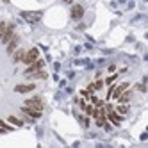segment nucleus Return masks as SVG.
Masks as SVG:
<instances>
[{
  "label": "nucleus",
  "instance_id": "obj_1",
  "mask_svg": "<svg viewBox=\"0 0 148 148\" xmlns=\"http://www.w3.org/2000/svg\"><path fill=\"white\" fill-rule=\"evenodd\" d=\"M105 116H107V120H111V123H112V125H116V127H120V125H121L123 116H121L120 112H116V111H114V107H112L111 103L107 105V111H105Z\"/></svg>",
  "mask_w": 148,
  "mask_h": 148
},
{
  "label": "nucleus",
  "instance_id": "obj_2",
  "mask_svg": "<svg viewBox=\"0 0 148 148\" xmlns=\"http://www.w3.org/2000/svg\"><path fill=\"white\" fill-rule=\"evenodd\" d=\"M25 107H30V109H36V111H41L43 112V100H41L39 97L36 98H30V100H25Z\"/></svg>",
  "mask_w": 148,
  "mask_h": 148
},
{
  "label": "nucleus",
  "instance_id": "obj_3",
  "mask_svg": "<svg viewBox=\"0 0 148 148\" xmlns=\"http://www.w3.org/2000/svg\"><path fill=\"white\" fill-rule=\"evenodd\" d=\"M39 57V52H38V48H30L29 52H25V56H23V62L29 66V64H32V62L36 61Z\"/></svg>",
  "mask_w": 148,
  "mask_h": 148
},
{
  "label": "nucleus",
  "instance_id": "obj_4",
  "mask_svg": "<svg viewBox=\"0 0 148 148\" xmlns=\"http://www.w3.org/2000/svg\"><path fill=\"white\" fill-rule=\"evenodd\" d=\"M45 66V61L43 59H36L34 62H32V64H29V68L25 70V75H29V73H34V71H38V70H41V68H43Z\"/></svg>",
  "mask_w": 148,
  "mask_h": 148
},
{
  "label": "nucleus",
  "instance_id": "obj_5",
  "mask_svg": "<svg viewBox=\"0 0 148 148\" xmlns=\"http://www.w3.org/2000/svg\"><path fill=\"white\" fill-rule=\"evenodd\" d=\"M13 36H14V25H11V23H9V25L5 27V32H4V36L0 38V41H2L4 45H7V43H9V39H11Z\"/></svg>",
  "mask_w": 148,
  "mask_h": 148
},
{
  "label": "nucleus",
  "instance_id": "obj_6",
  "mask_svg": "<svg viewBox=\"0 0 148 148\" xmlns=\"http://www.w3.org/2000/svg\"><path fill=\"white\" fill-rule=\"evenodd\" d=\"M22 16L27 20V22H39V20H41V13H39V11H36V13L23 11V13H22Z\"/></svg>",
  "mask_w": 148,
  "mask_h": 148
},
{
  "label": "nucleus",
  "instance_id": "obj_7",
  "mask_svg": "<svg viewBox=\"0 0 148 148\" xmlns=\"http://www.w3.org/2000/svg\"><path fill=\"white\" fill-rule=\"evenodd\" d=\"M82 16H84V7L79 5V4L77 5H71V18L73 20H80Z\"/></svg>",
  "mask_w": 148,
  "mask_h": 148
},
{
  "label": "nucleus",
  "instance_id": "obj_8",
  "mask_svg": "<svg viewBox=\"0 0 148 148\" xmlns=\"http://www.w3.org/2000/svg\"><path fill=\"white\" fill-rule=\"evenodd\" d=\"M18 43H20V38H18V36L14 34V36H13L11 39H9V43H7V54H9V56H11V54H13V52L16 50V47H18Z\"/></svg>",
  "mask_w": 148,
  "mask_h": 148
},
{
  "label": "nucleus",
  "instance_id": "obj_9",
  "mask_svg": "<svg viewBox=\"0 0 148 148\" xmlns=\"http://www.w3.org/2000/svg\"><path fill=\"white\" fill-rule=\"evenodd\" d=\"M34 84H18V86L14 88L16 93H30V91H34Z\"/></svg>",
  "mask_w": 148,
  "mask_h": 148
},
{
  "label": "nucleus",
  "instance_id": "obj_10",
  "mask_svg": "<svg viewBox=\"0 0 148 148\" xmlns=\"http://www.w3.org/2000/svg\"><path fill=\"white\" fill-rule=\"evenodd\" d=\"M27 116H30V118H34V120H38V118H41V111H36V109H30V107H25L23 105V109H22Z\"/></svg>",
  "mask_w": 148,
  "mask_h": 148
},
{
  "label": "nucleus",
  "instance_id": "obj_11",
  "mask_svg": "<svg viewBox=\"0 0 148 148\" xmlns=\"http://www.w3.org/2000/svg\"><path fill=\"white\" fill-rule=\"evenodd\" d=\"M130 97H132V91H129V88H127V89L120 95V97H118V102H120V103H127V102L130 100Z\"/></svg>",
  "mask_w": 148,
  "mask_h": 148
},
{
  "label": "nucleus",
  "instance_id": "obj_12",
  "mask_svg": "<svg viewBox=\"0 0 148 148\" xmlns=\"http://www.w3.org/2000/svg\"><path fill=\"white\" fill-rule=\"evenodd\" d=\"M11 56H13V61H14V62H20V61H23L25 52H23V50H14Z\"/></svg>",
  "mask_w": 148,
  "mask_h": 148
},
{
  "label": "nucleus",
  "instance_id": "obj_13",
  "mask_svg": "<svg viewBox=\"0 0 148 148\" xmlns=\"http://www.w3.org/2000/svg\"><path fill=\"white\" fill-rule=\"evenodd\" d=\"M27 77H29V79H45V77H47V73H45V71H41V70H38V71H34V73H29Z\"/></svg>",
  "mask_w": 148,
  "mask_h": 148
},
{
  "label": "nucleus",
  "instance_id": "obj_14",
  "mask_svg": "<svg viewBox=\"0 0 148 148\" xmlns=\"http://www.w3.org/2000/svg\"><path fill=\"white\" fill-rule=\"evenodd\" d=\"M114 111L120 112V114H127V112H129V105H127V103H118Z\"/></svg>",
  "mask_w": 148,
  "mask_h": 148
},
{
  "label": "nucleus",
  "instance_id": "obj_15",
  "mask_svg": "<svg viewBox=\"0 0 148 148\" xmlns=\"http://www.w3.org/2000/svg\"><path fill=\"white\" fill-rule=\"evenodd\" d=\"M7 121L11 123V125H14V127H22V125H23V121H22V120H18V118H14V116H9Z\"/></svg>",
  "mask_w": 148,
  "mask_h": 148
},
{
  "label": "nucleus",
  "instance_id": "obj_16",
  "mask_svg": "<svg viewBox=\"0 0 148 148\" xmlns=\"http://www.w3.org/2000/svg\"><path fill=\"white\" fill-rule=\"evenodd\" d=\"M0 127H2V130H4V132H7V130H11V127H9V125H7L5 121H2V120H0Z\"/></svg>",
  "mask_w": 148,
  "mask_h": 148
},
{
  "label": "nucleus",
  "instance_id": "obj_17",
  "mask_svg": "<svg viewBox=\"0 0 148 148\" xmlns=\"http://www.w3.org/2000/svg\"><path fill=\"white\" fill-rule=\"evenodd\" d=\"M93 86H95V91H97V89H102V88H103V82H102V80H97Z\"/></svg>",
  "mask_w": 148,
  "mask_h": 148
},
{
  "label": "nucleus",
  "instance_id": "obj_18",
  "mask_svg": "<svg viewBox=\"0 0 148 148\" xmlns=\"http://www.w3.org/2000/svg\"><path fill=\"white\" fill-rule=\"evenodd\" d=\"M5 27H7V25H5L4 22H2V23H0V38H2V36H4V32H5Z\"/></svg>",
  "mask_w": 148,
  "mask_h": 148
},
{
  "label": "nucleus",
  "instance_id": "obj_19",
  "mask_svg": "<svg viewBox=\"0 0 148 148\" xmlns=\"http://www.w3.org/2000/svg\"><path fill=\"white\" fill-rule=\"evenodd\" d=\"M116 77H118V75H111V77H109L107 80H105V82H107V84H111V82H114V80H116Z\"/></svg>",
  "mask_w": 148,
  "mask_h": 148
},
{
  "label": "nucleus",
  "instance_id": "obj_20",
  "mask_svg": "<svg viewBox=\"0 0 148 148\" xmlns=\"http://www.w3.org/2000/svg\"><path fill=\"white\" fill-rule=\"evenodd\" d=\"M64 4H73V0H62Z\"/></svg>",
  "mask_w": 148,
  "mask_h": 148
},
{
  "label": "nucleus",
  "instance_id": "obj_21",
  "mask_svg": "<svg viewBox=\"0 0 148 148\" xmlns=\"http://www.w3.org/2000/svg\"><path fill=\"white\" fill-rule=\"evenodd\" d=\"M2 132H4V130H2V127H0V134H2Z\"/></svg>",
  "mask_w": 148,
  "mask_h": 148
}]
</instances>
